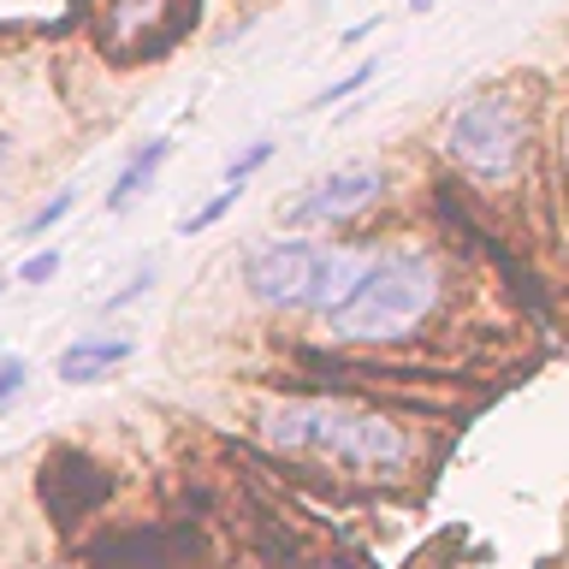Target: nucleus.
<instances>
[{"label":"nucleus","instance_id":"obj_1","mask_svg":"<svg viewBox=\"0 0 569 569\" xmlns=\"http://www.w3.org/2000/svg\"><path fill=\"white\" fill-rule=\"evenodd\" d=\"M439 297H445V267L433 256H421V249H386V256L368 261L356 291L320 320H327V332L338 345H398V338L427 327Z\"/></svg>","mask_w":569,"mask_h":569},{"label":"nucleus","instance_id":"obj_14","mask_svg":"<svg viewBox=\"0 0 569 569\" xmlns=\"http://www.w3.org/2000/svg\"><path fill=\"white\" fill-rule=\"evenodd\" d=\"M24 380H30V362L7 350V356H0V409H12V398L24 391Z\"/></svg>","mask_w":569,"mask_h":569},{"label":"nucleus","instance_id":"obj_17","mask_svg":"<svg viewBox=\"0 0 569 569\" xmlns=\"http://www.w3.org/2000/svg\"><path fill=\"white\" fill-rule=\"evenodd\" d=\"M149 279H154V267H142V273H137L131 284H124V291H119V297H107V309H124V302H137L142 291H149Z\"/></svg>","mask_w":569,"mask_h":569},{"label":"nucleus","instance_id":"obj_10","mask_svg":"<svg viewBox=\"0 0 569 569\" xmlns=\"http://www.w3.org/2000/svg\"><path fill=\"white\" fill-rule=\"evenodd\" d=\"M167 154H172V142L167 137H154V142H142V149L124 160V172L113 178V190H107V213H124L137 202V190H149V178L167 167Z\"/></svg>","mask_w":569,"mask_h":569},{"label":"nucleus","instance_id":"obj_13","mask_svg":"<svg viewBox=\"0 0 569 569\" xmlns=\"http://www.w3.org/2000/svg\"><path fill=\"white\" fill-rule=\"evenodd\" d=\"M238 196H243L238 184H226V190H220V196H213V202H208V208H196V213H190V220H184V226H178V231H184V238H190V231H208L213 220H226V208H231V202H238Z\"/></svg>","mask_w":569,"mask_h":569},{"label":"nucleus","instance_id":"obj_15","mask_svg":"<svg viewBox=\"0 0 569 569\" xmlns=\"http://www.w3.org/2000/svg\"><path fill=\"white\" fill-rule=\"evenodd\" d=\"M368 78H373V60H362L356 71H345V78H338V83H327V89H320V96H315V107H332V101H345L350 89H362Z\"/></svg>","mask_w":569,"mask_h":569},{"label":"nucleus","instance_id":"obj_16","mask_svg":"<svg viewBox=\"0 0 569 569\" xmlns=\"http://www.w3.org/2000/svg\"><path fill=\"white\" fill-rule=\"evenodd\" d=\"M53 273H60V249H36V256L18 267V279H24V284H42V279H53Z\"/></svg>","mask_w":569,"mask_h":569},{"label":"nucleus","instance_id":"obj_5","mask_svg":"<svg viewBox=\"0 0 569 569\" xmlns=\"http://www.w3.org/2000/svg\"><path fill=\"white\" fill-rule=\"evenodd\" d=\"M315 256L320 243H302V238H279V243H261L256 256L243 261V284L261 309H302L309 297V279H315Z\"/></svg>","mask_w":569,"mask_h":569},{"label":"nucleus","instance_id":"obj_12","mask_svg":"<svg viewBox=\"0 0 569 569\" xmlns=\"http://www.w3.org/2000/svg\"><path fill=\"white\" fill-rule=\"evenodd\" d=\"M71 202H78V190H60V196H53V202H42V208H36L30 220H24V238H42L48 226H60L66 213H71Z\"/></svg>","mask_w":569,"mask_h":569},{"label":"nucleus","instance_id":"obj_21","mask_svg":"<svg viewBox=\"0 0 569 569\" xmlns=\"http://www.w3.org/2000/svg\"><path fill=\"white\" fill-rule=\"evenodd\" d=\"M0 291H7V284H0Z\"/></svg>","mask_w":569,"mask_h":569},{"label":"nucleus","instance_id":"obj_20","mask_svg":"<svg viewBox=\"0 0 569 569\" xmlns=\"http://www.w3.org/2000/svg\"><path fill=\"white\" fill-rule=\"evenodd\" d=\"M427 7H433V0H409V12H427Z\"/></svg>","mask_w":569,"mask_h":569},{"label":"nucleus","instance_id":"obj_19","mask_svg":"<svg viewBox=\"0 0 569 569\" xmlns=\"http://www.w3.org/2000/svg\"><path fill=\"white\" fill-rule=\"evenodd\" d=\"M563 167H569V113H563Z\"/></svg>","mask_w":569,"mask_h":569},{"label":"nucleus","instance_id":"obj_18","mask_svg":"<svg viewBox=\"0 0 569 569\" xmlns=\"http://www.w3.org/2000/svg\"><path fill=\"white\" fill-rule=\"evenodd\" d=\"M7 160H12V137L0 131V172H7Z\"/></svg>","mask_w":569,"mask_h":569},{"label":"nucleus","instance_id":"obj_4","mask_svg":"<svg viewBox=\"0 0 569 569\" xmlns=\"http://www.w3.org/2000/svg\"><path fill=\"white\" fill-rule=\"evenodd\" d=\"M113 492V480H107V469L89 451H78V445H60V451H48L42 462V505L60 528H78L83 516H96V505Z\"/></svg>","mask_w":569,"mask_h":569},{"label":"nucleus","instance_id":"obj_11","mask_svg":"<svg viewBox=\"0 0 569 569\" xmlns=\"http://www.w3.org/2000/svg\"><path fill=\"white\" fill-rule=\"evenodd\" d=\"M267 160H273V142H249L243 154H231V160H226V184H238V190H243L249 178L267 167Z\"/></svg>","mask_w":569,"mask_h":569},{"label":"nucleus","instance_id":"obj_9","mask_svg":"<svg viewBox=\"0 0 569 569\" xmlns=\"http://www.w3.org/2000/svg\"><path fill=\"white\" fill-rule=\"evenodd\" d=\"M119 362H131V338H78V345H66V356H60V380L89 386Z\"/></svg>","mask_w":569,"mask_h":569},{"label":"nucleus","instance_id":"obj_7","mask_svg":"<svg viewBox=\"0 0 569 569\" xmlns=\"http://www.w3.org/2000/svg\"><path fill=\"white\" fill-rule=\"evenodd\" d=\"M190 551H196V540L184 528H172V533H119V540L89 546V563L96 569H184Z\"/></svg>","mask_w":569,"mask_h":569},{"label":"nucleus","instance_id":"obj_6","mask_svg":"<svg viewBox=\"0 0 569 569\" xmlns=\"http://www.w3.org/2000/svg\"><path fill=\"white\" fill-rule=\"evenodd\" d=\"M373 196H380V172L373 167H338L332 178H320L309 196H297L284 208V226H338L350 213H362Z\"/></svg>","mask_w":569,"mask_h":569},{"label":"nucleus","instance_id":"obj_3","mask_svg":"<svg viewBox=\"0 0 569 569\" xmlns=\"http://www.w3.org/2000/svg\"><path fill=\"white\" fill-rule=\"evenodd\" d=\"M445 154L469 184H510L528 154V113L510 89H480L445 119Z\"/></svg>","mask_w":569,"mask_h":569},{"label":"nucleus","instance_id":"obj_8","mask_svg":"<svg viewBox=\"0 0 569 569\" xmlns=\"http://www.w3.org/2000/svg\"><path fill=\"white\" fill-rule=\"evenodd\" d=\"M368 249H345V243H320V256H315V279H309V297H302V309L309 315H332L338 302H345L356 291V279L368 273Z\"/></svg>","mask_w":569,"mask_h":569},{"label":"nucleus","instance_id":"obj_2","mask_svg":"<svg viewBox=\"0 0 569 569\" xmlns=\"http://www.w3.org/2000/svg\"><path fill=\"white\" fill-rule=\"evenodd\" d=\"M279 451L291 457H320L332 469H362V475H391L409 462V439L398 421L373 416L356 403H327V398H291L279 403L261 427Z\"/></svg>","mask_w":569,"mask_h":569}]
</instances>
